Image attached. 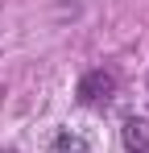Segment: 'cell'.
<instances>
[{
	"label": "cell",
	"mask_w": 149,
	"mask_h": 153,
	"mask_svg": "<svg viewBox=\"0 0 149 153\" xmlns=\"http://www.w3.org/2000/svg\"><path fill=\"white\" fill-rule=\"evenodd\" d=\"M124 137V149L128 153H149V120H141V116H128L120 128Z\"/></svg>",
	"instance_id": "cell-2"
},
{
	"label": "cell",
	"mask_w": 149,
	"mask_h": 153,
	"mask_svg": "<svg viewBox=\"0 0 149 153\" xmlns=\"http://www.w3.org/2000/svg\"><path fill=\"white\" fill-rule=\"evenodd\" d=\"M112 91H116V75L104 71V66H99V71H87V75L79 79V87H74L79 103H108Z\"/></svg>",
	"instance_id": "cell-1"
},
{
	"label": "cell",
	"mask_w": 149,
	"mask_h": 153,
	"mask_svg": "<svg viewBox=\"0 0 149 153\" xmlns=\"http://www.w3.org/2000/svg\"><path fill=\"white\" fill-rule=\"evenodd\" d=\"M50 153H91V145L79 137V132H58L50 141Z\"/></svg>",
	"instance_id": "cell-3"
}]
</instances>
